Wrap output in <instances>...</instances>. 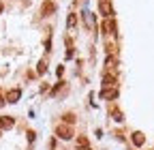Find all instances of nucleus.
<instances>
[{"label":"nucleus","instance_id":"1","mask_svg":"<svg viewBox=\"0 0 154 150\" xmlns=\"http://www.w3.org/2000/svg\"><path fill=\"white\" fill-rule=\"evenodd\" d=\"M56 135L60 139H71L73 137V129L69 124H60V127H56Z\"/></svg>","mask_w":154,"mask_h":150},{"label":"nucleus","instance_id":"2","mask_svg":"<svg viewBox=\"0 0 154 150\" xmlns=\"http://www.w3.org/2000/svg\"><path fill=\"white\" fill-rule=\"evenodd\" d=\"M19 97H22V90H19V88H13V90H9V92H7L5 101H7V103H17V101H19Z\"/></svg>","mask_w":154,"mask_h":150},{"label":"nucleus","instance_id":"3","mask_svg":"<svg viewBox=\"0 0 154 150\" xmlns=\"http://www.w3.org/2000/svg\"><path fill=\"white\" fill-rule=\"evenodd\" d=\"M118 97V88H103L101 90V99H116Z\"/></svg>","mask_w":154,"mask_h":150},{"label":"nucleus","instance_id":"4","mask_svg":"<svg viewBox=\"0 0 154 150\" xmlns=\"http://www.w3.org/2000/svg\"><path fill=\"white\" fill-rule=\"evenodd\" d=\"M13 124H15V120L11 118V116H2V118H0V129H13Z\"/></svg>","mask_w":154,"mask_h":150},{"label":"nucleus","instance_id":"5","mask_svg":"<svg viewBox=\"0 0 154 150\" xmlns=\"http://www.w3.org/2000/svg\"><path fill=\"white\" fill-rule=\"evenodd\" d=\"M143 142H146V135L139 133V131H135V133H133V144L135 146H143Z\"/></svg>","mask_w":154,"mask_h":150},{"label":"nucleus","instance_id":"6","mask_svg":"<svg viewBox=\"0 0 154 150\" xmlns=\"http://www.w3.org/2000/svg\"><path fill=\"white\" fill-rule=\"evenodd\" d=\"M109 114H111V118H113L116 122H122V120H124V116H122V111H120L118 107H111V111H109Z\"/></svg>","mask_w":154,"mask_h":150},{"label":"nucleus","instance_id":"7","mask_svg":"<svg viewBox=\"0 0 154 150\" xmlns=\"http://www.w3.org/2000/svg\"><path fill=\"white\" fill-rule=\"evenodd\" d=\"M113 84H116L113 75H105V77H103V88H113Z\"/></svg>","mask_w":154,"mask_h":150},{"label":"nucleus","instance_id":"8","mask_svg":"<svg viewBox=\"0 0 154 150\" xmlns=\"http://www.w3.org/2000/svg\"><path fill=\"white\" fill-rule=\"evenodd\" d=\"M101 11H103V15H105V17H109V15H111V7H109V0H101Z\"/></svg>","mask_w":154,"mask_h":150},{"label":"nucleus","instance_id":"9","mask_svg":"<svg viewBox=\"0 0 154 150\" xmlns=\"http://www.w3.org/2000/svg\"><path fill=\"white\" fill-rule=\"evenodd\" d=\"M51 13H54V5L51 2H45L43 5V15H51Z\"/></svg>","mask_w":154,"mask_h":150},{"label":"nucleus","instance_id":"10","mask_svg":"<svg viewBox=\"0 0 154 150\" xmlns=\"http://www.w3.org/2000/svg\"><path fill=\"white\" fill-rule=\"evenodd\" d=\"M64 122L66 124H73L75 122V114H64Z\"/></svg>","mask_w":154,"mask_h":150},{"label":"nucleus","instance_id":"11","mask_svg":"<svg viewBox=\"0 0 154 150\" xmlns=\"http://www.w3.org/2000/svg\"><path fill=\"white\" fill-rule=\"evenodd\" d=\"M45 69H47V64H45V60H41V62H38V67H36V71L43 75V73H45Z\"/></svg>","mask_w":154,"mask_h":150},{"label":"nucleus","instance_id":"12","mask_svg":"<svg viewBox=\"0 0 154 150\" xmlns=\"http://www.w3.org/2000/svg\"><path fill=\"white\" fill-rule=\"evenodd\" d=\"M66 24H69V26H75V24H77L75 15H69V17H66Z\"/></svg>","mask_w":154,"mask_h":150},{"label":"nucleus","instance_id":"13","mask_svg":"<svg viewBox=\"0 0 154 150\" xmlns=\"http://www.w3.org/2000/svg\"><path fill=\"white\" fill-rule=\"evenodd\" d=\"M77 144H79V146H88V137H79V139H77Z\"/></svg>","mask_w":154,"mask_h":150},{"label":"nucleus","instance_id":"14","mask_svg":"<svg viewBox=\"0 0 154 150\" xmlns=\"http://www.w3.org/2000/svg\"><path fill=\"white\" fill-rule=\"evenodd\" d=\"M77 150H90V146H79Z\"/></svg>","mask_w":154,"mask_h":150},{"label":"nucleus","instance_id":"15","mask_svg":"<svg viewBox=\"0 0 154 150\" xmlns=\"http://www.w3.org/2000/svg\"><path fill=\"white\" fill-rule=\"evenodd\" d=\"M2 103H7V101H5V99H2V97H0V107H2Z\"/></svg>","mask_w":154,"mask_h":150},{"label":"nucleus","instance_id":"16","mask_svg":"<svg viewBox=\"0 0 154 150\" xmlns=\"http://www.w3.org/2000/svg\"><path fill=\"white\" fill-rule=\"evenodd\" d=\"M0 13H2V2H0Z\"/></svg>","mask_w":154,"mask_h":150}]
</instances>
